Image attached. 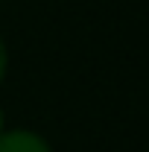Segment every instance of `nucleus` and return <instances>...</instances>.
Returning a JSON list of instances; mask_svg holds the SVG:
<instances>
[{"mask_svg": "<svg viewBox=\"0 0 149 152\" xmlns=\"http://www.w3.org/2000/svg\"><path fill=\"white\" fill-rule=\"evenodd\" d=\"M0 152H53L50 143L32 129H3L0 134Z\"/></svg>", "mask_w": 149, "mask_h": 152, "instance_id": "f257e3e1", "label": "nucleus"}, {"mask_svg": "<svg viewBox=\"0 0 149 152\" xmlns=\"http://www.w3.org/2000/svg\"><path fill=\"white\" fill-rule=\"evenodd\" d=\"M6 67H9V50H6V41L0 35V82H3V76H6Z\"/></svg>", "mask_w": 149, "mask_h": 152, "instance_id": "f03ea898", "label": "nucleus"}, {"mask_svg": "<svg viewBox=\"0 0 149 152\" xmlns=\"http://www.w3.org/2000/svg\"><path fill=\"white\" fill-rule=\"evenodd\" d=\"M0 134H3V108H0Z\"/></svg>", "mask_w": 149, "mask_h": 152, "instance_id": "7ed1b4c3", "label": "nucleus"}]
</instances>
